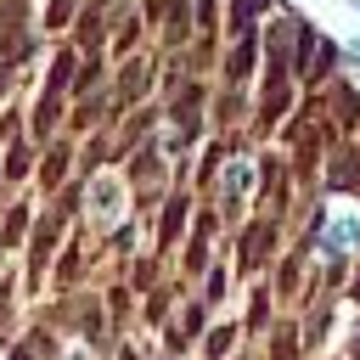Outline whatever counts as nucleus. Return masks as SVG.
Wrapping results in <instances>:
<instances>
[{
	"label": "nucleus",
	"mask_w": 360,
	"mask_h": 360,
	"mask_svg": "<svg viewBox=\"0 0 360 360\" xmlns=\"http://www.w3.org/2000/svg\"><path fill=\"white\" fill-rule=\"evenodd\" d=\"M68 17H73V0H51V11H45V22H51V28H62Z\"/></svg>",
	"instance_id": "1"
},
{
	"label": "nucleus",
	"mask_w": 360,
	"mask_h": 360,
	"mask_svg": "<svg viewBox=\"0 0 360 360\" xmlns=\"http://www.w3.org/2000/svg\"><path fill=\"white\" fill-rule=\"evenodd\" d=\"M343 62H349V68H360V39H349V45H343Z\"/></svg>",
	"instance_id": "2"
},
{
	"label": "nucleus",
	"mask_w": 360,
	"mask_h": 360,
	"mask_svg": "<svg viewBox=\"0 0 360 360\" xmlns=\"http://www.w3.org/2000/svg\"><path fill=\"white\" fill-rule=\"evenodd\" d=\"M349 6H354V17H360V0H349Z\"/></svg>",
	"instance_id": "3"
}]
</instances>
